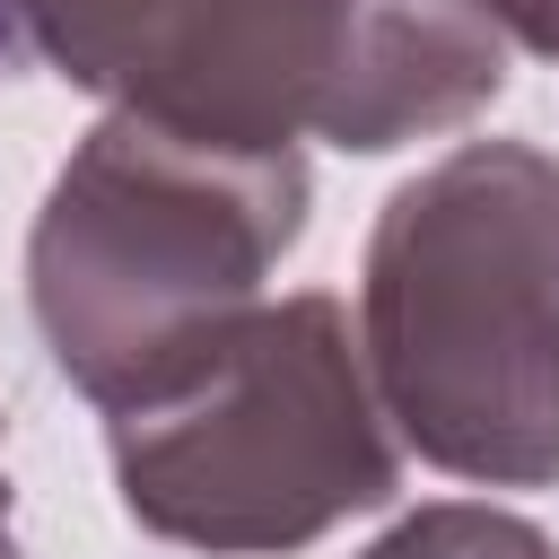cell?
I'll use <instances>...</instances> for the list:
<instances>
[{
	"mask_svg": "<svg viewBox=\"0 0 559 559\" xmlns=\"http://www.w3.org/2000/svg\"><path fill=\"white\" fill-rule=\"evenodd\" d=\"M480 9H489V26H498V35H515L524 52L559 61V0H480Z\"/></svg>",
	"mask_w": 559,
	"mask_h": 559,
	"instance_id": "6",
	"label": "cell"
},
{
	"mask_svg": "<svg viewBox=\"0 0 559 559\" xmlns=\"http://www.w3.org/2000/svg\"><path fill=\"white\" fill-rule=\"evenodd\" d=\"M122 515L210 559L306 550L402 480V437L376 402L341 297L262 306L175 393L105 419Z\"/></svg>",
	"mask_w": 559,
	"mask_h": 559,
	"instance_id": "3",
	"label": "cell"
},
{
	"mask_svg": "<svg viewBox=\"0 0 559 559\" xmlns=\"http://www.w3.org/2000/svg\"><path fill=\"white\" fill-rule=\"evenodd\" d=\"M9 44H17V17H9V0H0V61H9Z\"/></svg>",
	"mask_w": 559,
	"mask_h": 559,
	"instance_id": "8",
	"label": "cell"
},
{
	"mask_svg": "<svg viewBox=\"0 0 559 559\" xmlns=\"http://www.w3.org/2000/svg\"><path fill=\"white\" fill-rule=\"evenodd\" d=\"M0 559H17V533H9V472H0Z\"/></svg>",
	"mask_w": 559,
	"mask_h": 559,
	"instance_id": "7",
	"label": "cell"
},
{
	"mask_svg": "<svg viewBox=\"0 0 559 559\" xmlns=\"http://www.w3.org/2000/svg\"><path fill=\"white\" fill-rule=\"evenodd\" d=\"M306 236V157L183 140L105 114L52 175L26 236V297L52 367L105 411H140L210 367Z\"/></svg>",
	"mask_w": 559,
	"mask_h": 559,
	"instance_id": "2",
	"label": "cell"
},
{
	"mask_svg": "<svg viewBox=\"0 0 559 559\" xmlns=\"http://www.w3.org/2000/svg\"><path fill=\"white\" fill-rule=\"evenodd\" d=\"M358 559H559V542L507 507L437 498V507H411L393 533H376Z\"/></svg>",
	"mask_w": 559,
	"mask_h": 559,
	"instance_id": "5",
	"label": "cell"
},
{
	"mask_svg": "<svg viewBox=\"0 0 559 559\" xmlns=\"http://www.w3.org/2000/svg\"><path fill=\"white\" fill-rule=\"evenodd\" d=\"M358 349L393 437L489 489L559 480V157L463 140L419 166L358 271Z\"/></svg>",
	"mask_w": 559,
	"mask_h": 559,
	"instance_id": "1",
	"label": "cell"
},
{
	"mask_svg": "<svg viewBox=\"0 0 559 559\" xmlns=\"http://www.w3.org/2000/svg\"><path fill=\"white\" fill-rule=\"evenodd\" d=\"M227 9L236 0H9L35 61L87 96H114V114H157Z\"/></svg>",
	"mask_w": 559,
	"mask_h": 559,
	"instance_id": "4",
	"label": "cell"
}]
</instances>
